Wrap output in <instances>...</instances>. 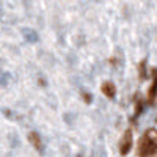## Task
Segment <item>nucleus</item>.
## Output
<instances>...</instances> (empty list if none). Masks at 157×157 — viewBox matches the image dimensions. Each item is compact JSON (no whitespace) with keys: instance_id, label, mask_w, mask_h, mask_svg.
Here are the masks:
<instances>
[{"instance_id":"423d86ee","label":"nucleus","mask_w":157,"mask_h":157,"mask_svg":"<svg viewBox=\"0 0 157 157\" xmlns=\"http://www.w3.org/2000/svg\"><path fill=\"white\" fill-rule=\"evenodd\" d=\"M138 77L141 78H146V60H141L138 64Z\"/></svg>"},{"instance_id":"39448f33","label":"nucleus","mask_w":157,"mask_h":157,"mask_svg":"<svg viewBox=\"0 0 157 157\" xmlns=\"http://www.w3.org/2000/svg\"><path fill=\"white\" fill-rule=\"evenodd\" d=\"M154 101H155V69L152 71V80H151V85L148 90V104L152 105Z\"/></svg>"},{"instance_id":"7ed1b4c3","label":"nucleus","mask_w":157,"mask_h":157,"mask_svg":"<svg viewBox=\"0 0 157 157\" xmlns=\"http://www.w3.org/2000/svg\"><path fill=\"white\" fill-rule=\"evenodd\" d=\"M101 90H102V93L105 94L109 99H113L115 94H116V86H115L113 82H110V80H109V82H104Z\"/></svg>"},{"instance_id":"f257e3e1","label":"nucleus","mask_w":157,"mask_h":157,"mask_svg":"<svg viewBox=\"0 0 157 157\" xmlns=\"http://www.w3.org/2000/svg\"><path fill=\"white\" fill-rule=\"evenodd\" d=\"M155 151H157V132H155V129L151 127L141 135L138 141L137 154L140 157H151L155 154Z\"/></svg>"},{"instance_id":"f03ea898","label":"nucleus","mask_w":157,"mask_h":157,"mask_svg":"<svg viewBox=\"0 0 157 157\" xmlns=\"http://www.w3.org/2000/svg\"><path fill=\"white\" fill-rule=\"evenodd\" d=\"M132 141H134L132 129H126L123 137H121V140H120V152H121V155L129 154V151L132 149Z\"/></svg>"},{"instance_id":"6e6552de","label":"nucleus","mask_w":157,"mask_h":157,"mask_svg":"<svg viewBox=\"0 0 157 157\" xmlns=\"http://www.w3.org/2000/svg\"><path fill=\"white\" fill-rule=\"evenodd\" d=\"M82 96H83V99H85V102H86V104H90V102H91V96H90L88 93H82Z\"/></svg>"},{"instance_id":"0eeeda50","label":"nucleus","mask_w":157,"mask_h":157,"mask_svg":"<svg viewBox=\"0 0 157 157\" xmlns=\"http://www.w3.org/2000/svg\"><path fill=\"white\" fill-rule=\"evenodd\" d=\"M143 105H145V101H143V99H137V102H135V116H138L141 113Z\"/></svg>"},{"instance_id":"20e7f679","label":"nucleus","mask_w":157,"mask_h":157,"mask_svg":"<svg viewBox=\"0 0 157 157\" xmlns=\"http://www.w3.org/2000/svg\"><path fill=\"white\" fill-rule=\"evenodd\" d=\"M29 140L33 145V148L38 151V152H43V141H41V137H39L36 132H30L29 134Z\"/></svg>"}]
</instances>
